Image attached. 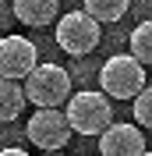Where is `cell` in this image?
<instances>
[{
  "mask_svg": "<svg viewBox=\"0 0 152 156\" xmlns=\"http://www.w3.org/2000/svg\"><path fill=\"white\" fill-rule=\"evenodd\" d=\"M152 124V92H149V85L134 96V128H149Z\"/></svg>",
  "mask_w": 152,
  "mask_h": 156,
  "instance_id": "cell-12",
  "label": "cell"
},
{
  "mask_svg": "<svg viewBox=\"0 0 152 156\" xmlns=\"http://www.w3.org/2000/svg\"><path fill=\"white\" fill-rule=\"evenodd\" d=\"M0 156H32V153H25V149H18V146H4Z\"/></svg>",
  "mask_w": 152,
  "mask_h": 156,
  "instance_id": "cell-14",
  "label": "cell"
},
{
  "mask_svg": "<svg viewBox=\"0 0 152 156\" xmlns=\"http://www.w3.org/2000/svg\"><path fill=\"white\" fill-rule=\"evenodd\" d=\"M21 110H25V92H21V82L0 78V124L18 121Z\"/></svg>",
  "mask_w": 152,
  "mask_h": 156,
  "instance_id": "cell-10",
  "label": "cell"
},
{
  "mask_svg": "<svg viewBox=\"0 0 152 156\" xmlns=\"http://www.w3.org/2000/svg\"><path fill=\"white\" fill-rule=\"evenodd\" d=\"M142 156H149V149H145V153H142Z\"/></svg>",
  "mask_w": 152,
  "mask_h": 156,
  "instance_id": "cell-15",
  "label": "cell"
},
{
  "mask_svg": "<svg viewBox=\"0 0 152 156\" xmlns=\"http://www.w3.org/2000/svg\"><path fill=\"white\" fill-rule=\"evenodd\" d=\"M14 29V11H11V0H0V36H7Z\"/></svg>",
  "mask_w": 152,
  "mask_h": 156,
  "instance_id": "cell-13",
  "label": "cell"
},
{
  "mask_svg": "<svg viewBox=\"0 0 152 156\" xmlns=\"http://www.w3.org/2000/svg\"><path fill=\"white\" fill-rule=\"evenodd\" d=\"M81 11L95 25H113L131 11V0H81Z\"/></svg>",
  "mask_w": 152,
  "mask_h": 156,
  "instance_id": "cell-9",
  "label": "cell"
},
{
  "mask_svg": "<svg viewBox=\"0 0 152 156\" xmlns=\"http://www.w3.org/2000/svg\"><path fill=\"white\" fill-rule=\"evenodd\" d=\"M36 64H39V50H36L32 39L18 36V32L0 36V78L25 82V75H29Z\"/></svg>",
  "mask_w": 152,
  "mask_h": 156,
  "instance_id": "cell-6",
  "label": "cell"
},
{
  "mask_svg": "<svg viewBox=\"0 0 152 156\" xmlns=\"http://www.w3.org/2000/svg\"><path fill=\"white\" fill-rule=\"evenodd\" d=\"M11 11H14V21L29 29H43L60 18V0H11Z\"/></svg>",
  "mask_w": 152,
  "mask_h": 156,
  "instance_id": "cell-8",
  "label": "cell"
},
{
  "mask_svg": "<svg viewBox=\"0 0 152 156\" xmlns=\"http://www.w3.org/2000/svg\"><path fill=\"white\" fill-rule=\"evenodd\" d=\"M145 85H149L145 68L127 53H113L99 64V92L106 99H134Z\"/></svg>",
  "mask_w": 152,
  "mask_h": 156,
  "instance_id": "cell-3",
  "label": "cell"
},
{
  "mask_svg": "<svg viewBox=\"0 0 152 156\" xmlns=\"http://www.w3.org/2000/svg\"><path fill=\"white\" fill-rule=\"evenodd\" d=\"M57 46L71 57H88L99 43H103V29L88 18L85 11H67L57 18Z\"/></svg>",
  "mask_w": 152,
  "mask_h": 156,
  "instance_id": "cell-4",
  "label": "cell"
},
{
  "mask_svg": "<svg viewBox=\"0 0 152 156\" xmlns=\"http://www.w3.org/2000/svg\"><path fill=\"white\" fill-rule=\"evenodd\" d=\"M25 138L43 153H60L71 142V124H67L64 110H36L25 124Z\"/></svg>",
  "mask_w": 152,
  "mask_h": 156,
  "instance_id": "cell-5",
  "label": "cell"
},
{
  "mask_svg": "<svg viewBox=\"0 0 152 156\" xmlns=\"http://www.w3.org/2000/svg\"><path fill=\"white\" fill-rule=\"evenodd\" d=\"M88 156H99V153H88Z\"/></svg>",
  "mask_w": 152,
  "mask_h": 156,
  "instance_id": "cell-16",
  "label": "cell"
},
{
  "mask_svg": "<svg viewBox=\"0 0 152 156\" xmlns=\"http://www.w3.org/2000/svg\"><path fill=\"white\" fill-rule=\"evenodd\" d=\"M64 117L71 124V135H103L113 124V103L99 89H78L67 96Z\"/></svg>",
  "mask_w": 152,
  "mask_h": 156,
  "instance_id": "cell-2",
  "label": "cell"
},
{
  "mask_svg": "<svg viewBox=\"0 0 152 156\" xmlns=\"http://www.w3.org/2000/svg\"><path fill=\"white\" fill-rule=\"evenodd\" d=\"M127 46H131V50H127V57H134L142 68L152 60V21H149V18H142L138 25H134L131 43H127Z\"/></svg>",
  "mask_w": 152,
  "mask_h": 156,
  "instance_id": "cell-11",
  "label": "cell"
},
{
  "mask_svg": "<svg viewBox=\"0 0 152 156\" xmlns=\"http://www.w3.org/2000/svg\"><path fill=\"white\" fill-rule=\"evenodd\" d=\"M71 71L60 64H36L21 82L25 103H36V110H60L71 96Z\"/></svg>",
  "mask_w": 152,
  "mask_h": 156,
  "instance_id": "cell-1",
  "label": "cell"
},
{
  "mask_svg": "<svg viewBox=\"0 0 152 156\" xmlns=\"http://www.w3.org/2000/svg\"><path fill=\"white\" fill-rule=\"evenodd\" d=\"M145 149V131L127 121H113L99 135V156H142Z\"/></svg>",
  "mask_w": 152,
  "mask_h": 156,
  "instance_id": "cell-7",
  "label": "cell"
}]
</instances>
